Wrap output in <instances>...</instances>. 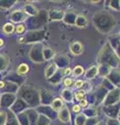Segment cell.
<instances>
[{"instance_id":"obj_1","label":"cell","mask_w":120,"mask_h":125,"mask_svg":"<svg viewBox=\"0 0 120 125\" xmlns=\"http://www.w3.org/2000/svg\"><path fill=\"white\" fill-rule=\"evenodd\" d=\"M83 45L80 44L79 42H75L73 43L72 46H71V51L74 53V54H80L83 52Z\"/></svg>"},{"instance_id":"obj_2","label":"cell","mask_w":120,"mask_h":125,"mask_svg":"<svg viewBox=\"0 0 120 125\" xmlns=\"http://www.w3.org/2000/svg\"><path fill=\"white\" fill-rule=\"evenodd\" d=\"M60 118L63 120L64 122H67V121L69 120V109H68V108H64L63 111L61 112Z\"/></svg>"},{"instance_id":"obj_3","label":"cell","mask_w":120,"mask_h":125,"mask_svg":"<svg viewBox=\"0 0 120 125\" xmlns=\"http://www.w3.org/2000/svg\"><path fill=\"white\" fill-rule=\"evenodd\" d=\"M17 72H18L19 74H21V75H23V74H26V73L28 72V66L25 65V64H21V65L18 67Z\"/></svg>"},{"instance_id":"obj_4","label":"cell","mask_w":120,"mask_h":125,"mask_svg":"<svg viewBox=\"0 0 120 125\" xmlns=\"http://www.w3.org/2000/svg\"><path fill=\"white\" fill-rule=\"evenodd\" d=\"M14 31V26L11 24H6L4 27H3V32L6 34H10Z\"/></svg>"},{"instance_id":"obj_5","label":"cell","mask_w":120,"mask_h":125,"mask_svg":"<svg viewBox=\"0 0 120 125\" xmlns=\"http://www.w3.org/2000/svg\"><path fill=\"white\" fill-rule=\"evenodd\" d=\"M75 98L77 100H84L85 99V92L84 91H78L75 93Z\"/></svg>"},{"instance_id":"obj_6","label":"cell","mask_w":120,"mask_h":125,"mask_svg":"<svg viewBox=\"0 0 120 125\" xmlns=\"http://www.w3.org/2000/svg\"><path fill=\"white\" fill-rule=\"evenodd\" d=\"M62 106H63V102H62L61 100H55V103H53V105H52V107L55 109H59V107L61 108Z\"/></svg>"},{"instance_id":"obj_7","label":"cell","mask_w":120,"mask_h":125,"mask_svg":"<svg viewBox=\"0 0 120 125\" xmlns=\"http://www.w3.org/2000/svg\"><path fill=\"white\" fill-rule=\"evenodd\" d=\"M74 74L76 76H78V75H80V74H83V68L82 67H76L75 69H74Z\"/></svg>"},{"instance_id":"obj_8","label":"cell","mask_w":120,"mask_h":125,"mask_svg":"<svg viewBox=\"0 0 120 125\" xmlns=\"http://www.w3.org/2000/svg\"><path fill=\"white\" fill-rule=\"evenodd\" d=\"M24 29H25L24 25H18L16 28V31H17V33H22L23 31H24Z\"/></svg>"},{"instance_id":"obj_9","label":"cell","mask_w":120,"mask_h":125,"mask_svg":"<svg viewBox=\"0 0 120 125\" xmlns=\"http://www.w3.org/2000/svg\"><path fill=\"white\" fill-rule=\"evenodd\" d=\"M72 83V78H66L65 81H64V84L66 87H69V85H71Z\"/></svg>"},{"instance_id":"obj_10","label":"cell","mask_w":120,"mask_h":125,"mask_svg":"<svg viewBox=\"0 0 120 125\" xmlns=\"http://www.w3.org/2000/svg\"><path fill=\"white\" fill-rule=\"evenodd\" d=\"M83 84H84V81H83V80H77L76 83H74V87L79 89V88H82V85H83Z\"/></svg>"},{"instance_id":"obj_11","label":"cell","mask_w":120,"mask_h":125,"mask_svg":"<svg viewBox=\"0 0 120 125\" xmlns=\"http://www.w3.org/2000/svg\"><path fill=\"white\" fill-rule=\"evenodd\" d=\"M79 106H82V107L87 106V101L86 100H80L79 101Z\"/></svg>"},{"instance_id":"obj_12","label":"cell","mask_w":120,"mask_h":125,"mask_svg":"<svg viewBox=\"0 0 120 125\" xmlns=\"http://www.w3.org/2000/svg\"><path fill=\"white\" fill-rule=\"evenodd\" d=\"M79 109H80L79 105H74V106H73V112H74V113H78Z\"/></svg>"},{"instance_id":"obj_13","label":"cell","mask_w":120,"mask_h":125,"mask_svg":"<svg viewBox=\"0 0 120 125\" xmlns=\"http://www.w3.org/2000/svg\"><path fill=\"white\" fill-rule=\"evenodd\" d=\"M65 74H66V75H67V74H68V75H69V74H70L71 73V69H69V68H67V69H66L65 70V72H64Z\"/></svg>"},{"instance_id":"obj_14","label":"cell","mask_w":120,"mask_h":125,"mask_svg":"<svg viewBox=\"0 0 120 125\" xmlns=\"http://www.w3.org/2000/svg\"><path fill=\"white\" fill-rule=\"evenodd\" d=\"M3 44H4V41H3L2 39H0V47H2V46H3Z\"/></svg>"},{"instance_id":"obj_15","label":"cell","mask_w":120,"mask_h":125,"mask_svg":"<svg viewBox=\"0 0 120 125\" xmlns=\"http://www.w3.org/2000/svg\"><path fill=\"white\" fill-rule=\"evenodd\" d=\"M4 87V83H2V81H0V88H3Z\"/></svg>"}]
</instances>
